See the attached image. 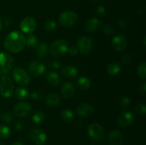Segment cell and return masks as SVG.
<instances>
[{
  "label": "cell",
  "instance_id": "cell-1",
  "mask_svg": "<svg viewBox=\"0 0 146 145\" xmlns=\"http://www.w3.org/2000/svg\"><path fill=\"white\" fill-rule=\"evenodd\" d=\"M26 45V37L21 32L13 31L6 36L4 46L7 52L17 53L22 51Z\"/></svg>",
  "mask_w": 146,
  "mask_h": 145
},
{
  "label": "cell",
  "instance_id": "cell-2",
  "mask_svg": "<svg viewBox=\"0 0 146 145\" xmlns=\"http://www.w3.org/2000/svg\"><path fill=\"white\" fill-rule=\"evenodd\" d=\"M14 92V85L11 78L7 74L1 76L0 80V93L4 98H10Z\"/></svg>",
  "mask_w": 146,
  "mask_h": 145
},
{
  "label": "cell",
  "instance_id": "cell-3",
  "mask_svg": "<svg viewBox=\"0 0 146 145\" xmlns=\"http://www.w3.org/2000/svg\"><path fill=\"white\" fill-rule=\"evenodd\" d=\"M68 47L69 46L68 43L65 40L58 39L51 44L48 51H50L51 55L58 58L62 57L68 52Z\"/></svg>",
  "mask_w": 146,
  "mask_h": 145
},
{
  "label": "cell",
  "instance_id": "cell-4",
  "mask_svg": "<svg viewBox=\"0 0 146 145\" xmlns=\"http://www.w3.org/2000/svg\"><path fill=\"white\" fill-rule=\"evenodd\" d=\"M59 22L63 26L71 27L75 25L78 20V16L73 11H64L59 15Z\"/></svg>",
  "mask_w": 146,
  "mask_h": 145
},
{
  "label": "cell",
  "instance_id": "cell-5",
  "mask_svg": "<svg viewBox=\"0 0 146 145\" xmlns=\"http://www.w3.org/2000/svg\"><path fill=\"white\" fill-rule=\"evenodd\" d=\"M11 75L13 78L19 85H21L22 86H26L29 85L30 82V77L29 75L28 72L23 68L19 67H15L13 68L11 71Z\"/></svg>",
  "mask_w": 146,
  "mask_h": 145
},
{
  "label": "cell",
  "instance_id": "cell-6",
  "mask_svg": "<svg viewBox=\"0 0 146 145\" xmlns=\"http://www.w3.org/2000/svg\"><path fill=\"white\" fill-rule=\"evenodd\" d=\"M14 65V59L13 57L5 52H0V74H7Z\"/></svg>",
  "mask_w": 146,
  "mask_h": 145
},
{
  "label": "cell",
  "instance_id": "cell-7",
  "mask_svg": "<svg viewBox=\"0 0 146 145\" xmlns=\"http://www.w3.org/2000/svg\"><path fill=\"white\" fill-rule=\"evenodd\" d=\"M88 134L91 139L98 142L104 139L105 132L101 125L98 123H92L88 126Z\"/></svg>",
  "mask_w": 146,
  "mask_h": 145
},
{
  "label": "cell",
  "instance_id": "cell-8",
  "mask_svg": "<svg viewBox=\"0 0 146 145\" xmlns=\"http://www.w3.org/2000/svg\"><path fill=\"white\" fill-rule=\"evenodd\" d=\"M77 48L81 54H88L93 48V41L88 36H81L77 41Z\"/></svg>",
  "mask_w": 146,
  "mask_h": 145
},
{
  "label": "cell",
  "instance_id": "cell-9",
  "mask_svg": "<svg viewBox=\"0 0 146 145\" xmlns=\"http://www.w3.org/2000/svg\"><path fill=\"white\" fill-rule=\"evenodd\" d=\"M29 137L31 140L36 145H43L47 140L46 134L39 128H34L31 129L29 132Z\"/></svg>",
  "mask_w": 146,
  "mask_h": 145
},
{
  "label": "cell",
  "instance_id": "cell-10",
  "mask_svg": "<svg viewBox=\"0 0 146 145\" xmlns=\"http://www.w3.org/2000/svg\"><path fill=\"white\" fill-rule=\"evenodd\" d=\"M36 20L31 16L25 17L20 23V29L25 34H32L36 29Z\"/></svg>",
  "mask_w": 146,
  "mask_h": 145
},
{
  "label": "cell",
  "instance_id": "cell-11",
  "mask_svg": "<svg viewBox=\"0 0 146 145\" xmlns=\"http://www.w3.org/2000/svg\"><path fill=\"white\" fill-rule=\"evenodd\" d=\"M28 71L34 77L41 76L46 71V66L41 61H33L28 66Z\"/></svg>",
  "mask_w": 146,
  "mask_h": 145
},
{
  "label": "cell",
  "instance_id": "cell-12",
  "mask_svg": "<svg viewBox=\"0 0 146 145\" xmlns=\"http://www.w3.org/2000/svg\"><path fill=\"white\" fill-rule=\"evenodd\" d=\"M134 115L128 111L123 112L118 115V123L122 127H128L132 125L134 122Z\"/></svg>",
  "mask_w": 146,
  "mask_h": 145
},
{
  "label": "cell",
  "instance_id": "cell-13",
  "mask_svg": "<svg viewBox=\"0 0 146 145\" xmlns=\"http://www.w3.org/2000/svg\"><path fill=\"white\" fill-rule=\"evenodd\" d=\"M127 38L123 34H118L115 36L112 39V46L116 51H122L126 48Z\"/></svg>",
  "mask_w": 146,
  "mask_h": 145
},
{
  "label": "cell",
  "instance_id": "cell-14",
  "mask_svg": "<svg viewBox=\"0 0 146 145\" xmlns=\"http://www.w3.org/2000/svg\"><path fill=\"white\" fill-rule=\"evenodd\" d=\"M31 105L27 102H19L14 109V112L18 117H24L27 116L31 112Z\"/></svg>",
  "mask_w": 146,
  "mask_h": 145
},
{
  "label": "cell",
  "instance_id": "cell-15",
  "mask_svg": "<svg viewBox=\"0 0 146 145\" xmlns=\"http://www.w3.org/2000/svg\"><path fill=\"white\" fill-rule=\"evenodd\" d=\"M94 107L92 105L88 103H82L78 106L76 114L78 117L82 118L88 117L94 112Z\"/></svg>",
  "mask_w": 146,
  "mask_h": 145
},
{
  "label": "cell",
  "instance_id": "cell-16",
  "mask_svg": "<svg viewBox=\"0 0 146 145\" xmlns=\"http://www.w3.org/2000/svg\"><path fill=\"white\" fill-rule=\"evenodd\" d=\"M108 140L109 145H123L124 138L121 132L118 130H113L108 134Z\"/></svg>",
  "mask_w": 146,
  "mask_h": 145
},
{
  "label": "cell",
  "instance_id": "cell-17",
  "mask_svg": "<svg viewBox=\"0 0 146 145\" xmlns=\"http://www.w3.org/2000/svg\"><path fill=\"white\" fill-rule=\"evenodd\" d=\"M101 24L102 22L98 18L95 17L88 18L85 23V30L88 33L95 32L100 28Z\"/></svg>",
  "mask_w": 146,
  "mask_h": 145
},
{
  "label": "cell",
  "instance_id": "cell-18",
  "mask_svg": "<svg viewBox=\"0 0 146 145\" xmlns=\"http://www.w3.org/2000/svg\"><path fill=\"white\" fill-rule=\"evenodd\" d=\"M61 99L56 93H50L46 95L45 98L46 105L50 107H55L61 104Z\"/></svg>",
  "mask_w": 146,
  "mask_h": 145
},
{
  "label": "cell",
  "instance_id": "cell-19",
  "mask_svg": "<svg viewBox=\"0 0 146 145\" xmlns=\"http://www.w3.org/2000/svg\"><path fill=\"white\" fill-rule=\"evenodd\" d=\"M61 95L65 98H70L73 97L75 92V87L71 82H66L62 85L61 89Z\"/></svg>",
  "mask_w": 146,
  "mask_h": 145
},
{
  "label": "cell",
  "instance_id": "cell-20",
  "mask_svg": "<svg viewBox=\"0 0 146 145\" xmlns=\"http://www.w3.org/2000/svg\"><path fill=\"white\" fill-rule=\"evenodd\" d=\"M61 73L65 78L71 79L77 76L78 75V70L74 65H65L61 69Z\"/></svg>",
  "mask_w": 146,
  "mask_h": 145
},
{
  "label": "cell",
  "instance_id": "cell-21",
  "mask_svg": "<svg viewBox=\"0 0 146 145\" xmlns=\"http://www.w3.org/2000/svg\"><path fill=\"white\" fill-rule=\"evenodd\" d=\"M36 53L40 58H44L47 56L48 53V47L46 43L41 42L36 45Z\"/></svg>",
  "mask_w": 146,
  "mask_h": 145
},
{
  "label": "cell",
  "instance_id": "cell-22",
  "mask_svg": "<svg viewBox=\"0 0 146 145\" xmlns=\"http://www.w3.org/2000/svg\"><path fill=\"white\" fill-rule=\"evenodd\" d=\"M46 78L47 82L52 86H58L61 82L59 75L55 72H48Z\"/></svg>",
  "mask_w": 146,
  "mask_h": 145
},
{
  "label": "cell",
  "instance_id": "cell-23",
  "mask_svg": "<svg viewBox=\"0 0 146 145\" xmlns=\"http://www.w3.org/2000/svg\"><path fill=\"white\" fill-rule=\"evenodd\" d=\"M77 85H78V88L83 90H86L89 89L91 86V81L88 77L83 76L78 78V81H77Z\"/></svg>",
  "mask_w": 146,
  "mask_h": 145
},
{
  "label": "cell",
  "instance_id": "cell-24",
  "mask_svg": "<svg viewBox=\"0 0 146 145\" xmlns=\"http://www.w3.org/2000/svg\"><path fill=\"white\" fill-rule=\"evenodd\" d=\"M14 95H15L16 98L19 100H25L26 99L28 98L29 93L27 88L19 87V88H17L15 92H14Z\"/></svg>",
  "mask_w": 146,
  "mask_h": 145
},
{
  "label": "cell",
  "instance_id": "cell-25",
  "mask_svg": "<svg viewBox=\"0 0 146 145\" xmlns=\"http://www.w3.org/2000/svg\"><path fill=\"white\" fill-rule=\"evenodd\" d=\"M121 71V67L118 63L112 62L108 64L107 66V72L110 75H117L120 73Z\"/></svg>",
  "mask_w": 146,
  "mask_h": 145
},
{
  "label": "cell",
  "instance_id": "cell-26",
  "mask_svg": "<svg viewBox=\"0 0 146 145\" xmlns=\"http://www.w3.org/2000/svg\"><path fill=\"white\" fill-rule=\"evenodd\" d=\"M74 112L71 109H65L60 113V117L64 122H71L74 119Z\"/></svg>",
  "mask_w": 146,
  "mask_h": 145
},
{
  "label": "cell",
  "instance_id": "cell-27",
  "mask_svg": "<svg viewBox=\"0 0 146 145\" xmlns=\"http://www.w3.org/2000/svg\"><path fill=\"white\" fill-rule=\"evenodd\" d=\"M46 118V115L42 111H36L34 112L31 117V120L35 124H40L44 122Z\"/></svg>",
  "mask_w": 146,
  "mask_h": 145
},
{
  "label": "cell",
  "instance_id": "cell-28",
  "mask_svg": "<svg viewBox=\"0 0 146 145\" xmlns=\"http://www.w3.org/2000/svg\"><path fill=\"white\" fill-rule=\"evenodd\" d=\"M37 44H38V40H37L36 36L34 34H29L28 36L26 38V45H27L29 48H34L37 45Z\"/></svg>",
  "mask_w": 146,
  "mask_h": 145
},
{
  "label": "cell",
  "instance_id": "cell-29",
  "mask_svg": "<svg viewBox=\"0 0 146 145\" xmlns=\"http://www.w3.org/2000/svg\"><path fill=\"white\" fill-rule=\"evenodd\" d=\"M11 134V132L10 128L7 125H0V137L2 139H7L10 137Z\"/></svg>",
  "mask_w": 146,
  "mask_h": 145
},
{
  "label": "cell",
  "instance_id": "cell-30",
  "mask_svg": "<svg viewBox=\"0 0 146 145\" xmlns=\"http://www.w3.org/2000/svg\"><path fill=\"white\" fill-rule=\"evenodd\" d=\"M137 75L141 79H145L146 78V63L145 61L139 64L137 68Z\"/></svg>",
  "mask_w": 146,
  "mask_h": 145
},
{
  "label": "cell",
  "instance_id": "cell-31",
  "mask_svg": "<svg viewBox=\"0 0 146 145\" xmlns=\"http://www.w3.org/2000/svg\"><path fill=\"white\" fill-rule=\"evenodd\" d=\"M56 28V23L53 20H46L44 24V28L46 31H53Z\"/></svg>",
  "mask_w": 146,
  "mask_h": 145
},
{
  "label": "cell",
  "instance_id": "cell-32",
  "mask_svg": "<svg viewBox=\"0 0 146 145\" xmlns=\"http://www.w3.org/2000/svg\"><path fill=\"white\" fill-rule=\"evenodd\" d=\"M0 119L1 121H2L3 122H5V123H9V122H12V120L14 119V117L12 116L11 113L8 112H3L1 115H0Z\"/></svg>",
  "mask_w": 146,
  "mask_h": 145
},
{
  "label": "cell",
  "instance_id": "cell-33",
  "mask_svg": "<svg viewBox=\"0 0 146 145\" xmlns=\"http://www.w3.org/2000/svg\"><path fill=\"white\" fill-rule=\"evenodd\" d=\"M118 102H119V105H121L122 107L126 108L128 107L130 105V104H131V99L127 96H123L120 98Z\"/></svg>",
  "mask_w": 146,
  "mask_h": 145
},
{
  "label": "cell",
  "instance_id": "cell-34",
  "mask_svg": "<svg viewBox=\"0 0 146 145\" xmlns=\"http://www.w3.org/2000/svg\"><path fill=\"white\" fill-rule=\"evenodd\" d=\"M135 111L138 114L141 115H145L146 113V106L144 103L138 104L135 107Z\"/></svg>",
  "mask_w": 146,
  "mask_h": 145
},
{
  "label": "cell",
  "instance_id": "cell-35",
  "mask_svg": "<svg viewBox=\"0 0 146 145\" xmlns=\"http://www.w3.org/2000/svg\"><path fill=\"white\" fill-rule=\"evenodd\" d=\"M114 28L113 26L110 25V24H106L102 28V32L106 35H111L113 33Z\"/></svg>",
  "mask_w": 146,
  "mask_h": 145
},
{
  "label": "cell",
  "instance_id": "cell-36",
  "mask_svg": "<svg viewBox=\"0 0 146 145\" xmlns=\"http://www.w3.org/2000/svg\"><path fill=\"white\" fill-rule=\"evenodd\" d=\"M30 97H31V99L34 100L35 101H40L43 98V95L42 94H41V92L37 90H35L34 91V92H31Z\"/></svg>",
  "mask_w": 146,
  "mask_h": 145
},
{
  "label": "cell",
  "instance_id": "cell-37",
  "mask_svg": "<svg viewBox=\"0 0 146 145\" xmlns=\"http://www.w3.org/2000/svg\"><path fill=\"white\" fill-rule=\"evenodd\" d=\"M117 24L121 28H125L128 25V21L125 18H121L118 20Z\"/></svg>",
  "mask_w": 146,
  "mask_h": 145
},
{
  "label": "cell",
  "instance_id": "cell-38",
  "mask_svg": "<svg viewBox=\"0 0 146 145\" xmlns=\"http://www.w3.org/2000/svg\"><path fill=\"white\" fill-rule=\"evenodd\" d=\"M49 65L53 69H58L61 66V63L58 60H53L50 62Z\"/></svg>",
  "mask_w": 146,
  "mask_h": 145
},
{
  "label": "cell",
  "instance_id": "cell-39",
  "mask_svg": "<svg viewBox=\"0 0 146 145\" xmlns=\"http://www.w3.org/2000/svg\"><path fill=\"white\" fill-rule=\"evenodd\" d=\"M131 55H128V54H125L121 58V63H122L123 65H127L131 63Z\"/></svg>",
  "mask_w": 146,
  "mask_h": 145
},
{
  "label": "cell",
  "instance_id": "cell-40",
  "mask_svg": "<svg viewBox=\"0 0 146 145\" xmlns=\"http://www.w3.org/2000/svg\"><path fill=\"white\" fill-rule=\"evenodd\" d=\"M68 53L71 55H72V56H76V55L78 53V48H77V47L70 46L68 47Z\"/></svg>",
  "mask_w": 146,
  "mask_h": 145
},
{
  "label": "cell",
  "instance_id": "cell-41",
  "mask_svg": "<svg viewBox=\"0 0 146 145\" xmlns=\"http://www.w3.org/2000/svg\"><path fill=\"white\" fill-rule=\"evenodd\" d=\"M96 13L100 16H103L106 13V9L104 6H99L96 9Z\"/></svg>",
  "mask_w": 146,
  "mask_h": 145
},
{
  "label": "cell",
  "instance_id": "cell-42",
  "mask_svg": "<svg viewBox=\"0 0 146 145\" xmlns=\"http://www.w3.org/2000/svg\"><path fill=\"white\" fill-rule=\"evenodd\" d=\"M14 128H15L16 130L17 131H21L22 130V129L24 128V124L21 121H19L17 123L14 125Z\"/></svg>",
  "mask_w": 146,
  "mask_h": 145
},
{
  "label": "cell",
  "instance_id": "cell-43",
  "mask_svg": "<svg viewBox=\"0 0 146 145\" xmlns=\"http://www.w3.org/2000/svg\"><path fill=\"white\" fill-rule=\"evenodd\" d=\"M146 92V83L143 82L142 85L140 87V94H141L142 95H144Z\"/></svg>",
  "mask_w": 146,
  "mask_h": 145
},
{
  "label": "cell",
  "instance_id": "cell-44",
  "mask_svg": "<svg viewBox=\"0 0 146 145\" xmlns=\"http://www.w3.org/2000/svg\"><path fill=\"white\" fill-rule=\"evenodd\" d=\"M5 24L7 26L11 25L12 24V18L11 16H7L5 19Z\"/></svg>",
  "mask_w": 146,
  "mask_h": 145
},
{
  "label": "cell",
  "instance_id": "cell-45",
  "mask_svg": "<svg viewBox=\"0 0 146 145\" xmlns=\"http://www.w3.org/2000/svg\"><path fill=\"white\" fill-rule=\"evenodd\" d=\"M12 145H24V144H23L20 142H14Z\"/></svg>",
  "mask_w": 146,
  "mask_h": 145
},
{
  "label": "cell",
  "instance_id": "cell-46",
  "mask_svg": "<svg viewBox=\"0 0 146 145\" xmlns=\"http://www.w3.org/2000/svg\"><path fill=\"white\" fill-rule=\"evenodd\" d=\"M2 26H3V24H2V20H1V17H0V31H1V28H2Z\"/></svg>",
  "mask_w": 146,
  "mask_h": 145
},
{
  "label": "cell",
  "instance_id": "cell-47",
  "mask_svg": "<svg viewBox=\"0 0 146 145\" xmlns=\"http://www.w3.org/2000/svg\"><path fill=\"white\" fill-rule=\"evenodd\" d=\"M143 45H145V37H144L143 38Z\"/></svg>",
  "mask_w": 146,
  "mask_h": 145
},
{
  "label": "cell",
  "instance_id": "cell-48",
  "mask_svg": "<svg viewBox=\"0 0 146 145\" xmlns=\"http://www.w3.org/2000/svg\"><path fill=\"white\" fill-rule=\"evenodd\" d=\"M0 145H4V144L2 142H1V141H0Z\"/></svg>",
  "mask_w": 146,
  "mask_h": 145
},
{
  "label": "cell",
  "instance_id": "cell-49",
  "mask_svg": "<svg viewBox=\"0 0 146 145\" xmlns=\"http://www.w3.org/2000/svg\"><path fill=\"white\" fill-rule=\"evenodd\" d=\"M94 1H97V0H94Z\"/></svg>",
  "mask_w": 146,
  "mask_h": 145
},
{
  "label": "cell",
  "instance_id": "cell-50",
  "mask_svg": "<svg viewBox=\"0 0 146 145\" xmlns=\"http://www.w3.org/2000/svg\"><path fill=\"white\" fill-rule=\"evenodd\" d=\"M91 145H94V144H91Z\"/></svg>",
  "mask_w": 146,
  "mask_h": 145
}]
</instances>
